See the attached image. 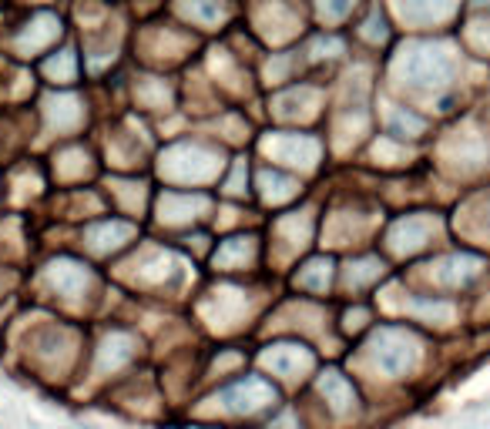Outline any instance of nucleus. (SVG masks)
Returning <instances> with one entry per match:
<instances>
[{"label":"nucleus","mask_w":490,"mask_h":429,"mask_svg":"<svg viewBox=\"0 0 490 429\" xmlns=\"http://www.w3.org/2000/svg\"><path fill=\"white\" fill-rule=\"evenodd\" d=\"M416 353H420L416 342L403 329H383V332H376V339H373V359L390 376L410 372L416 362Z\"/></svg>","instance_id":"obj_2"},{"label":"nucleus","mask_w":490,"mask_h":429,"mask_svg":"<svg viewBox=\"0 0 490 429\" xmlns=\"http://www.w3.org/2000/svg\"><path fill=\"white\" fill-rule=\"evenodd\" d=\"M403 131H406V135L423 131V118H416V114H403V111H399L397 121H390V135H399V138H403Z\"/></svg>","instance_id":"obj_4"},{"label":"nucleus","mask_w":490,"mask_h":429,"mask_svg":"<svg viewBox=\"0 0 490 429\" xmlns=\"http://www.w3.org/2000/svg\"><path fill=\"white\" fill-rule=\"evenodd\" d=\"M319 393L329 402H333V409H350V406H356V393H352V386L346 383V376H339V372H326L319 379Z\"/></svg>","instance_id":"obj_3"},{"label":"nucleus","mask_w":490,"mask_h":429,"mask_svg":"<svg viewBox=\"0 0 490 429\" xmlns=\"http://www.w3.org/2000/svg\"><path fill=\"white\" fill-rule=\"evenodd\" d=\"M397 71L406 84L413 88H427V91H440L450 84L453 77V57L446 54L444 47L433 44H413L399 54Z\"/></svg>","instance_id":"obj_1"}]
</instances>
